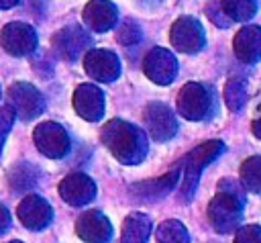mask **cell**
<instances>
[{
	"mask_svg": "<svg viewBox=\"0 0 261 243\" xmlns=\"http://www.w3.org/2000/svg\"><path fill=\"white\" fill-rule=\"evenodd\" d=\"M237 49L241 57L247 59H257L261 55V29L249 27L239 33L237 37Z\"/></svg>",
	"mask_w": 261,
	"mask_h": 243,
	"instance_id": "cell-5",
	"label": "cell"
},
{
	"mask_svg": "<svg viewBox=\"0 0 261 243\" xmlns=\"http://www.w3.org/2000/svg\"><path fill=\"white\" fill-rule=\"evenodd\" d=\"M18 0H0V8H10V6H14Z\"/></svg>",
	"mask_w": 261,
	"mask_h": 243,
	"instance_id": "cell-11",
	"label": "cell"
},
{
	"mask_svg": "<svg viewBox=\"0 0 261 243\" xmlns=\"http://www.w3.org/2000/svg\"><path fill=\"white\" fill-rule=\"evenodd\" d=\"M173 43L184 49H196L202 43V29L194 18H179L173 25Z\"/></svg>",
	"mask_w": 261,
	"mask_h": 243,
	"instance_id": "cell-3",
	"label": "cell"
},
{
	"mask_svg": "<svg viewBox=\"0 0 261 243\" xmlns=\"http://www.w3.org/2000/svg\"><path fill=\"white\" fill-rule=\"evenodd\" d=\"M2 45L12 55H24L35 47V31L22 22H10L2 31Z\"/></svg>",
	"mask_w": 261,
	"mask_h": 243,
	"instance_id": "cell-1",
	"label": "cell"
},
{
	"mask_svg": "<svg viewBox=\"0 0 261 243\" xmlns=\"http://www.w3.org/2000/svg\"><path fill=\"white\" fill-rule=\"evenodd\" d=\"M224 12L234 20H247L255 14L257 2L255 0H222Z\"/></svg>",
	"mask_w": 261,
	"mask_h": 243,
	"instance_id": "cell-9",
	"label": "cell"
},
{
	"mask_svg": "<svg viewBox=\"0 0 261 243\" xmlns=\"http://www.w3.org/2000/svg\"><path fill=\"white\" fill-rule=\"evenodd\" d=\"M12 100L16 102L18 110H20L24 116H31V114H35V112H39V110L43 108L39 94H37L31 86H27V84H16V86L12 88Z\"/></svg>",
	"mask_w": 261,
	"mask_h": 243,
	"instance_id": "cell-4",
	"label": "cell"
},
{
	"mask_svg": "<svg viewBox=\"0 0 261 243\" xmlns=\"http://www.w3.org/2000/svg\"><path fill=\"white\" fill-rule=\"evenodd\" d=\"M171 65L173 59L167 55V51H153V55L149 57V71L153 74L155 80H169L171 78Z\"/></svg>",
	"mask_w": 261,
	"mask_h": 243,
	"instance_id": "cell-7",
	"label": "cell"
},
{
	"mask_svg": "<svg viewBox=\"0 0 261 243\" xmlns=\"http://www.w3.org/2000/svg\"><path fill=\"white\" fill-rule=\"evenodd\" d=\"M77 102V110L84 112L86 116H96L100 114V92H96L94 88H82L75 96Z\"/></svg>",
	"mask_w": 261,
	"mask_h": 243,
	"instance_id": "cell-8",
	"label": "cell"
},
{
	"mask_svg": "<svg viewBox=\"0 0 261 243\" xmlns=\"http://www.w3.org/2000/svg\"><path fill=\"white\" fill-rule=\"evenodd\" d=\"M84 18L92 29L106 31L116 20V8L108 0H90L88 6L84 8Z\"/></svg>",
	"mask_w": 261,
	"mask_h": 243,
	"instance_id": "cell-2",
	"label": "cell"
},
{
	"mask_svg": "<svg viewBox=\"0 0 261 243\" xmlns=\"http://www.w3.org/2000/svg\"><path fill=\"white\" fill-rule=\"evenodd\" d=\"M84 37H86V35H84L77 27H69V29H65V31H61V33L57 35V43L61 45V49H63L65 53L75 55V49H71V47L82 45V43L86 41Z\"/></svg>",
	"mask_w": 261,
	"mask_h": 243,
	"instance_id": "cell-10",
	"label": "cell"
},
{
	"mask_svg": "<svg viewBox=\"0 0 261 243\" xmlns=\"http://www.w3.org/2000/svg\"><path fill=\"white\" fill-rule=\"evenodd\" d=\"M88 69L94 76H98L102 80H108V78L116 76V59L112 55H108L106 51H96L88 59Z\"/></svg>",
	"mask_w": 261,
	"mask_h": 243,
	"instance_id": "cell-6",
	"label": "cell"
}]
</instances>
